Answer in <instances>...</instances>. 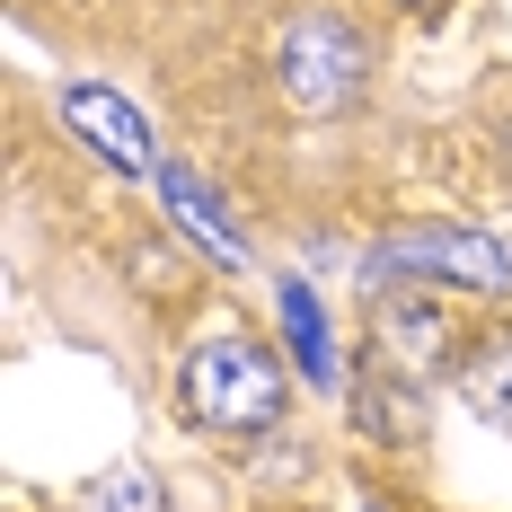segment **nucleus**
I'll list each match as a JSON object with an SVG mask.
<instances>
[{
  "label": "nucleus",
  "mask_w": 512,
  "mask_h": 512,
  "mask_svg": "<svg viewBox=\"0 0 512 512\" xmlns=\"http://www.w3.org/2000/svg\"><path fill=\"white\" fill-rule=\"evenodd\" d=\"M62 124L106 159V168H151V124H142V106H124L115 89H62Z\"/></svg>",
  "instance_id": "20e7f679"
},
{
  "label": "nucleus",
  "mask_w": 512,
  "mask_h": 512,
  "mask_svg": "<svg viewBox=\"0 0 512 512\" xmlns=\"http://www.w3.org/2000/svg\"><path fill=\"white\" fill-rule=\"evenodd\" d=\"M274 71H283V98L301 115H327V106H345L362 89V36L345 18H292Z\"/></svg>",
  "instance_id": "f03ea898"
},
{
  "label": "nucleus",
  "mask_w": 512,
  "mask_h": 512,
  "mask_svg": "<svg viewBox=\"0 0 512 512\" xmlns=\"http://www.w3.org/2000/svg\"><path fill=\"white\" fill-rule=\"evenodd\" d=\"M159 204H168V221L195 239V248H212V265H239V230L221 221V204H212V186H195V168H159Z\"/></svg>",
  "instance_id": "39448f33"
},
{
  "label": "nucleus",
  "mask_w": 512,
  "mask_h": 512,
  "mask_svg": "<svg viewBox=\"0 0 512 512\" xmlns=\"http://www.w3.org/2000/svg\"><path fill=\"white\" fill-rule=\"evenodd\" d=\"M177 398H186L195 424L256 433V424H274V415H283V371H274V354H256V345H239V336H212V345L186 354Z\"/></svg>",
  "instance_id": "f257e3e1"
},
{
  "label": "nucleus",
  "mask_w": 512,
  "mask_h": 512,
  "mask_svg": "<svg viewBox=\"0 0 512 512\" xmlns=\"http://www.w3.org/2000/svg\"><path fill=\"white\" fill-rule=\"evenodd\" d=\"M371 274H433V283H460V292H504L512 265L477 230H415V239H389L371 256Z\"/></svg>",
  "instance_id": "7ed1b4c3"
},
{
  "label": "nucleus",
  "mask_w": 512,
  "mask_h": 512,
  "mask_svg": "<svg viewBox=\"0 0 512 512\" xmlns=\"http://www.w3.org/2000/svg\"><path fill=\"white\" fill-rule=\"evenodd\" d=\"M274 301H283V327H292L301 380L309 389H336V336H327V318H318V292H309V283H283Z\"/></svg>",
  "instance_id": "423d86ee"
},
{
  "label": "nucleus",
  "mask_w": 512,
  "mask_h": 512,
  "mask_svg": "<svg viewBox=\"0 0 512 512\" xmlns=\"http://www.w3.org/2000/svg\"><path fill=\"white\" fill-rule=\"evenodd\" d=\"M89 512H168V504H159V477H151V468H115V477H98Z\"/></svg>",
  "instance_id": "6e6552de"
},
{
  "label": "nucleus",
  "mask_w": 512,
  "mask_h": 512,
  "mask_svg": "<svg viewBox=\"0 0 512 512\" xmlns=\"http://www.w3.org/2000/svg\"><path fill=\"white\" fill-rule=\"evenodd\" d=\"M460 398L486 415V424H504V433H512V336H504V345H477V354H468Z\"/></svg>",
  "instance_id": "0eeeda50"
}]
</instances>
